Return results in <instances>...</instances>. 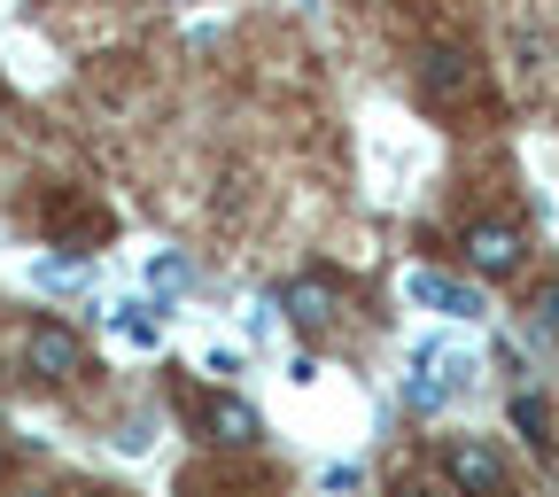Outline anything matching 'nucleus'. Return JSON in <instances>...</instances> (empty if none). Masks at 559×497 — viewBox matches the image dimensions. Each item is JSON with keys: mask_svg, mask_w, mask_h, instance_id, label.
<instances>
[{"mask_svg": "<svg viewBox=\"0 0 559 497\" xmlns=\"http://www.w3.org/2000/svg\"><path fill=\"white\" fill-rule=\"evenodd\" d=\"M179 397V412H187V428L202 436V443H218V451H249L257 436H264V419L241 404V397H226V389H171Z\"/></svg>", "mask_w": 559, "mask_h": 497, "instance_id": "1", "label": "nucleus"}, {"mask_svg": "<svg viewBox=\"0 0 559 497\" xmlns=\"http://www.w3.org/2000/svg\"><path fill=\"white\" fill-rule=\"evenodd\" d=\"M39 226H47L55 249H102V241L117 234V218H109L86 187H55V194L39 202Z\"/></svg>", "mask_w": 559, "mask_h": 497, "instance_id": "2", "label": "nucleus"}, {"mask_svg": "<svg viewBox=\"0 0 559 497\" xmlns=\"http://www.w3.org/2000/svg\"><path fill=\"white\" fill-rule=\"evenodd\" d=\"M489 94V79H481V62L466 55V47H436L428 62H419V102H428V109H474Z\"/></svg>", "mask_w": 559, "mask_h": 497, "instance_id": "3", "label": "nucleus"}, {"mask_svg": "<svg viewBox=\"0 0 559 497\" xmlns=\"http://www.w3.org/2000/svg\"><path fill=\"white\" fill-rule=\"evenodd\" d=\"M443 482L459 489V497H506V459L489 451V443H474V436H443Z\"/></svg>", "mask_w": 559, "mask_h": 497, "instance_id": "4", "label": "nucleus"}, {"mask_svg": "<svg viewBox=\"0 0 559 497\" xmlns=\"http://www.w3.org/2000/svg\"><path fill=\"white\" fill-rule=\"evenodd\" d=\"M24 366H32L39 381H86V374H94L86 342L70 334V327H55V319H39V327L24 334Z\"/></svg>", "mask_w": 559, "mask_h": 497, "instance_id": "5", "label": "nucleus"}, {"mask_svg": "<svg viewBox=\"0 0 559 497\" xmlns=\"http://www.w3.org/2000/svg\"><path fill=\"white\" fill-rule=\"evenodd\" d=\"M179 497H280V482L264 466H187Z\"/></svg>", "mask_w": 559, "mask_h": 497, "instance_id": "6", "label": "nucleus"}, {"mask_svg": "<svg viewBox=\"0 0 559 497\" xmlns=\"http://www.w3.org/2000/svg\"><path fill=\"white\" fill-rule=\"evenodd\" d=\"M466 264H474L481 280H506V272L521 264V226H498V218L474 226V234H466Z\"/></svg>", "mask_w": 559, "mask_h": 497, "instance_id": "7", "label": "nucleus"}, {"mask_svg": "<svg viewBox=\"0 0 559 497\" xmlns=\"http://www.w3.org/2000/svg\"><path fill=\"white\" fill-rule=\"evenodd\" d=\"M412 296L443 311V319H481V296L466 288V280H443V272H412Z\"/></svg>", "mask_w": 559, "mask_h": 497, "instance_id": "8", "label": "nucleus"}, {"mask_svg": "<svg viewBox=\"0 0 559 497\" xmlns=\"http://www.w3.org/2000/svg\"><path fill=\"white\" fill-rule=\"evenodd\" d=\"M334 304H342L334 280H296V288H288V319L296 327H334Z\"/></svg>", "mask_w": 559, "mask_h": 497, "instance_id": "9", "label": "nucleus"}, {"mask_svg": "<svg viewBox=\"0 0 559 497\" xmlns=\"http://www.w3.org/2000/svg\"><path fill=\"white\" fill-rule=\"evenodd\" d=\"M528 327H536L544 342H559V280H544V288H536V304H528Z\"/></svg>", "mask_w": 559, "mask_h": 497, "instance_id": "10", "label": "nucleus"}, {"mask_svg": "<svg viewBox=\"0 0 559 497\" xmlns=\"http://www.w3.org/2000/svg\"><path fill=\"white\" fill-rule=\"evenodd\" d=\"M513 419H521V436H528L536 451L551 443V412H544V397H521V404H513Z\"/></svg>", "mask_w": 559, "mask_h": 497, "instance_id": "11", "label": "nucleus"}, {"mask_svg": "<svg viewBox=\"0 0 559 497\" xmlns=\"http://www.w3.org/2000/svg\"><path fill=\"white\" fill-rule=\"evenodd\" d=\"M389 497H436V489H419V482H396V489H389Z\"/></svg>", "mask_w": 559, "mask_h": 497, "instance_id": "12", "label": "nucleus"}, {"mask_svg": "<svg viewBox=\"0 0 559 497\" xmlns=\"http://www.w3.org/2000/svg\"><path fill=\"white\" fill-rule=\"evenodd\" d=\"M0 474H9V436H0Z\"/></svg>", "mask_w": 559, "mask_h": 497, "instance_id": "13", "label": "nucleus"}, {"mask_svg": "<svg viewBox=\"0 0 559 497\" xmlns=\"http://www.w3.org/2000/svg\"><path fill=\"white\" fill-rule=\"evenodd\" d=\"M39 497H70V489H39Z\"/></svg>", "mask_w": 559, "mask_h": 497, "instance_id": "14", "label": "nucleus"}]
</instances>
